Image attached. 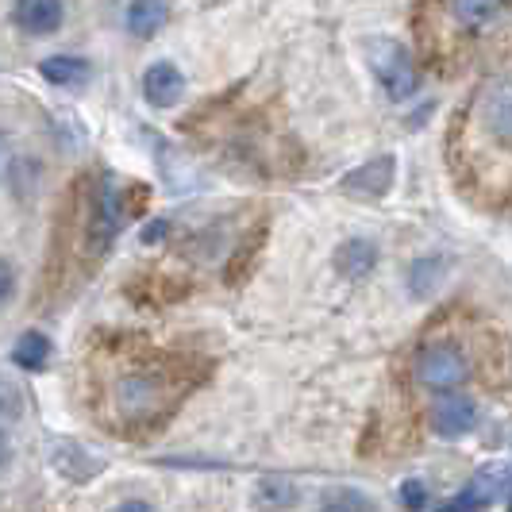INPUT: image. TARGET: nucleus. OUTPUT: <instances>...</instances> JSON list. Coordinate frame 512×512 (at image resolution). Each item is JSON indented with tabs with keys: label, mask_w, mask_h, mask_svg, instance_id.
I'll list each match as a JSON object with an SVG mask.
<instances>
[{
	"label": "nucleus",
	"mask_w": 512,
	"mask_h": 512,
	"mask_svg": "<svg viewBox=\"0 0 512 512\" xmlns=\"http://www.w3.org/2000/svg\"><path fill=\"white\" fill-rule=\"evenodd\" d=\"M197 370L174 355H139L116 347L93 366V409L108 432L143 436L181 405Z\"/></svg>",
	"instance_id": "obj_1"
},
{
	"label": "nucleus",
	"mask_w": 512,
	"mask_h": 512,
	"mask_svg": "<svg viewBox=\"0 0 512 512\" xmlns=\"http://www.w3.org/2000/svg\"><path fill=\"white\" fill-rule=\"evenodd\" d=\"M512 97L509 81L497 77L486 81L470 104L462 108L459 124H451V174L459 185L486 201L505 205L509 201L512 174Z\"/></svg>",
	"instance_id": "obj_2"
},
{
	"label": "nucleus",
	"mask_w": 512,
	"mask_h": 512,
	"mask_svg": "<svg viewBox=\"0 0 512 512\" xmlns=\"http://www.w3.org/2000/svg\"><path fill=\"white\" fill-rule=\"evenodd\" d=\"M466 378H470V359L462 347L447 343V339H432L428 347H420V355H416V382L420 385L447 393V389H459Z\"/></svg>",
	"instance_id": "obj_3"
},
{
	"label": "nucleus",
	"mask_w": 512,
	"mask_h": 512,
	"mask_svg": "<svg viewBox=\"0 0 512 512\" xmlns=\"http://www.w3.org/2000/svg\"><path fill=\"white\" fill-rule=\"evenodd\" d=\"M370 66H374V74H378V81H382L385 93H389L393 101L412 97L416 85H420L409 51H405L401 43H393V39H378V43L370 47Z\"/></svg>",
	"instance_id": "obj_4"
},
{
	"label": "nucleus",
	"mask_w": 512,
	"mask_h": 512,
	"mask_svg": "<svg viewBox=\"0 0 512 512\" xmlns=\"http://www.w3.org/2000/svg\"><path fill=\"white\" fill-rule=\"evenodd\" d=\"M478 424V405L466 397V393H439L436 409H432V428H436L443 439H462L466 432H474Z\"/></svg>",
	"instance_id": "obj_5"
},
{
	"label": "nucleus",
	"mask_w": 512,
	"mask_h": 512,
	"mask_svg": "<svg viewBox=\"0 0 512 512\" xmlns=\"http://www.w3.org/2000/svg\"><path fill=\"white\" fill-rule=\"evenodd\" d=\"M501 493H505V470H501V466H497V470H482L455 501H447L439 512H486Z\"/></svg>",
	"instance_id": "obj_6"
},
{
	"label": "nucleus",
	"mask_w": 512,
	"mask_h": 512,
	"mask_svg": "<svg viewBox=\"0 0 512 512\" xmlns=\"http://www.w3.org/2000/svg\"><path fill=\"white\" fill-rule=\"evenodd\" d=\"M505 4L509 0H447V12H451V24L459 31L478 35L505 16Z\"/></svg>",
	"instance_id": "obj_7"
},
{
	"label": "nucleus",
	"mask_w": 512,
	"mask_h": 512,
	"mask_svg": "<svg viewBox=\"0 0 512 512\" xmlns=\"http://www.w3.org/2000/svg\"><path fill=\"white\" fill-rule=\"evenodd\" d=\"M393 174H397V162L393 158H374V162L359 166L355 174H347L343 189L355 193V197H382L385 189L393 185Z\"/></svg>",
	"instance_id": "obj_8"
},
{
	"label": "nucleus",
	"mask_w": 512,
	"mask_h": 512,
	"mask_svg": "<svg viewBox=\"0 0 512 512\" xmlns=\"http://www.w3.org/2000/svg\"><path fill=\"white\" fill-rule=\"evenodd\" d=\"M16 24L27 35H51L62 27V0H16Z\"/></svg>",
	"instance_id": "obj_9"
},
{
	"label": "nucleus",
	"mask_w": 512,
	"mask_h": 512,
	"mask_svg": "<svg viewBox=\"0 0 512 512\" xmlns=\"http://www.w3.org/2000/svg\"><path fill=\"white\" fill-rule=\"evenodd\" d=\"M181 70L170 66V62H154L151 70L143 74V97L154 104V108H170V104L181 97Z\"/></svg>",
	"instance_id": "obj_10"
},
{
	"label": "nucleus",
	"mask_w": 512,
	"mask_h": 512,
	"mask_svg": "<svg viewBox=\"0 0 512 512\" xmlns=\"http://www.w3.org/2000/svg\"><path fill=\"white\" fill-rule=\"evenodd\" d=\"M162 24H166V0H131L128 31L135 39H151Z\"/></svg>",
	"instance_id": "obj_11"
},
{
	"label": "nucleus",
	"mask_w": 512,
	"mask_h": 512,
	"mask_svg": "<svg viewBox=\"0 0 512 512\" xmlns=\"http://www.w3.org/2000/svg\"><path fill=\"white\" fill-rule=\"evenodd\" d=\"M378 262V247L370 243V239H351V243H343L339 247V255H335V266L347 274V278H362V274H370V266Z\"/></svg>",
	"instance_id": "obj_12"
},
{
	"label": "nucleus",
	"mask_w": 512,
	"mask_h": 512,
	"mask_svg": "<svg viewBox=\"0 0 512 512\" xmlns=\"http://www.w3.org/2000/svg\"><path fill=\"white\" fill-rule=\"evenodd\" d=\"M39 74L54 81V85H77L89 77V62L85 58H74V54H54L39 66Z\"/></svg>",
	"instance_id": "obj_13"
},
{
	"label": "nucleus",
	"mask_w": 512,
	"mask_h": 512,
	"mask_svg": "<svg viewBox=\"0 0 512 512\" xmlns=\"http://www.w3.org/2000/svg\"><path fill=\"white\" fill-rule=\"evenodd\" d=\"M12 359L20 362L24 370H39L43 362L51 359V339L39 332H27L20 343H16V351H12Z\"/></svg>",
	"instance_id": "obj_14"
},
{
	"label": "nucleus",
	"mask_w": 512,
	"mask_h": 512,
	"mask_svg": "<svg viewBox=\"0 0 512 512\" xmlns=\"http://www.w3.org/2000/svg\"><path fill=\"white\" fill-rule=\"evenodd\" d=\"M320 512H374V505L355 489H332V493H324Z\"/></svg>",
	"instance_id": "obj_15"
},
{
	"label": "nucleus",
	"mask_w": 512,
	"mask_h": 512,
	"mask_svg": "<svg viewBox=\"0 0 512 512\" xmlns=\"http://www.w3.org/2000/svg\"><path fill=\"white\" fill-rule=\"evenodd\" d=\"M255 501L262 509H266V505H270V509H289V505L297 501V489L289 486V482H282V478H278V482H262L255 493Z\"/></svg>",
	"instance_id": "obj_16"
},
{
	"label": "nucleus",
	"mask_w": 512,
	"mask_h": 512,
	"mask_svg": "<svg viewBox=\"0 0 512 512\" xmlns=\"http://www.w3.org/2000/svg\"><path fill=\"white\" fill-rule=\"evenodd\" d=\"M24 416V397H20V389L8 382V378H0V420L8 424V420H20Z\"/></svg>",
	"instance_id": "obj_17"
},
{
	"label": "nucleus",
	"mask_w": 512,
	"mask_h": 512,
	"mask_svg": "<svg viewBox=\"0 0 512 512\" xmlns=\"http://www.w3.org/2000/svg\"><path fill=\"white\" fill-rule=\"evenodd\" d=\"M401 501H405V509L409 512H424V505H428V489H424V482H405V486H401Z\"/></svg>",
	"instance_id": "obj_18"
},
{
	"label": "nucleus",
	"mask_w": 512,
	"mask_h": 512,
	"mask_svg": "<svg viewBox=\"0 0 512 512\" xmlns=\"http://www.w3.org/2000/svg\"><path fill=\"white\" fill-rule=\"evenodd\" d=\"M12 289H16V278H12V266L8 262H0V305L12 297Z\"/></svg>",
	"instance_id": "obj_19"
},
{
	"label": "nucleus",
	"mask_w": 512,
	"mask_h": 512,
	"mask_svg": "<svg viewBox=\"0 0 512 512\" xmlns=\"http://www.w3.org/2000/svg\"><path fill=\"white\" fill-rule=\"evenodd\" d=\"M8 462H12V443H8V436L0 432V470H4Z\"/></svg>",
	"instance_id": "obj_20"
},
{
	"label": "nucleus",
	"mask_w": 512,
	"mask_h": 512,
	"mask_svg": "<svg viewBox=\"0 0 512 512\" xmlns=\"http://www.w3.org/2000/svg\"><path fill=\"white\" fill-rule=\"evenodd\" d=\"M116 512H154V509L147 505V501H124V505H120Z\"/></svg>",
	"instance_id": "obj_21"
},
{
	"label": "nucleus",
	"mask_w": 512,
	"mask_h": 512,
	"mask_svg": "<svg viewBox=\"0 0 512 512\" xmlns=\"http://www.w3.org/2000/svg\"><path fill=\"white\" fill-rule=\"evenodd\" d=\"M0 154H4V139H0Z\"/></svg>",
	"instance_id": "obj_22"
}]
</instances>
